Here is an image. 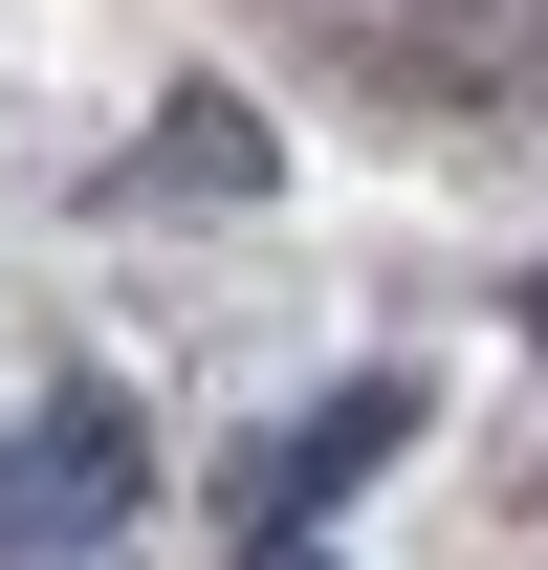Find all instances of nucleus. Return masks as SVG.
<instances>
[{
	"instance_id": "1",
	"label": "nucleus",
	"mask_w": 548,
	"mask_h": 570,
	"mask_svg": "<svg viewBox=\"0 0 548 570\" xmlns=\"http://www.w3.org/2000/svg\"><path fill=\"white\" fill-rule=\"evenodd\" d=\"M133 483H154V439L110 417V395H45V417L0 439V570H67V549H110V527H133Z\"/></svg>"
},
{
	"instance_id": "2",
	"label": "nucleus",
	"mask_w": 548,
	"mask_h": 570,
	"mask_svg": "<svg viewBox=\"0 0 548 570\" xmlns=\"http://www.w3.org/2000/svg\"><path fill=\"white\" fill-rule=\"evenodd\" d=\"M395 439H417V373H351L330 417H285V461H264V504H330V483H373Z\"/></svg>"
},
{
	"instance_id": "3",
	"label": "nucleus",
	"mask_w": 548,
	"mask_h": 570,
	"mask_svg": "<svg viewBox=\"0 0 548 570\" xmlns=\"http://www.w3.org/2000/svg\"><path fill=\"white\" fill-rule=\"evenodd\" d=\"M242 570H330V549H307V527H264V549H242Z\"/></svg>"
}]
</instances>
